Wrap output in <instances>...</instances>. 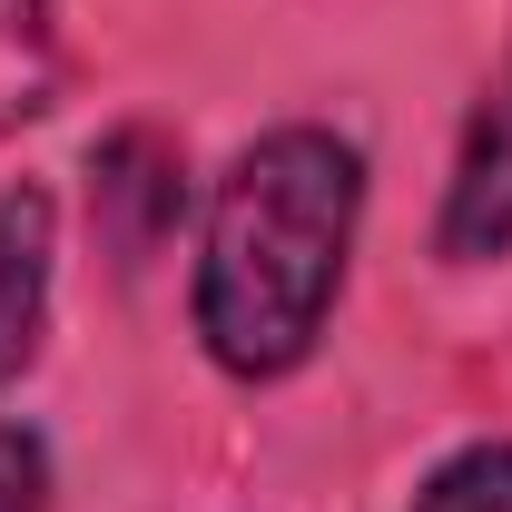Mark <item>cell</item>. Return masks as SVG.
I'll return each mask as SVG.
<instances>
[{"mask_svg":"<svg viewBox=\"0 0 512 512\" xmlns=\"http://www.w3.org/2000/svg\"><path fill=\"white\" fill-rule=\"evenodd\" d=\"M355 207H365V158L335 128H266L217 178L197 247V335L227 375L276 384L316 355L345 286Z\"/></svg>","mask_w":512,"mask_h":512,"instance_id":"obj_1","label":"cell"},{"mask_svg":"<svg viewBox=\"0 0 512 512\" xmlns=\"http://www.w3.org/2000/svg\"><path fill=\"white\" fill-rule=\"evenodd\" d=\"M444 256L453 266L512 256V69L463 128V158H453V188H444Z\"/></svg>","mask_w":512,"mask_h":512,"instance_id":"obj_2","label":"cell"},{"mask_svg":"<svg viewBox=\"0 0 512 512\" xmlns=\"http://www.w3.org/2000/svg\"><path fill=\"white\" fill-rule=\"evenodd\" d=\"M50 237H60L50 188H0V384L40 355V325H50Z\"/></svg>","mask_w":512,"mask_h":512,"instance_id":"obj_3","label":"cell"},{"mask_svg":"<svg viewBox=\"0 0 512 512\" xmlns=\"http://www.w3.org/2000/svg\"><path fill=\"white\" fill-rule=\"evenodd\" d=\"M60 89V30H50V0H0V128L40 119Z\"/></svg>","mask_w":512,"mask_h":512,"instance_id":"obj_4","label":"cell"},{"mask_svg":"<svg viewBox=\"0 0 512 512\" xmlns=\"http://www.w3.org/2000/svg\"><path fill=\"white\" fill-rule=\"evenodd\" d=\"M414 512H512V444H463L414 493Z\"/></svg>","mask_w":512,"mask_h":512,"instance_id":"obj_5","label":"cell"},{"mask_svg":"<svg viewBox=\"0 0 512 512\" xmlns=\"http://www.w3.org/2000/svg\"><path fill=\"white\" fill-rule=\"evenodd\" d=\"M40 503H50V453H40V434L0 424V512H40Z\"/></svg>","mask_w":512,"mask_h":512,"instance_id":"obj_6","label":"cell"}]
</instances>
